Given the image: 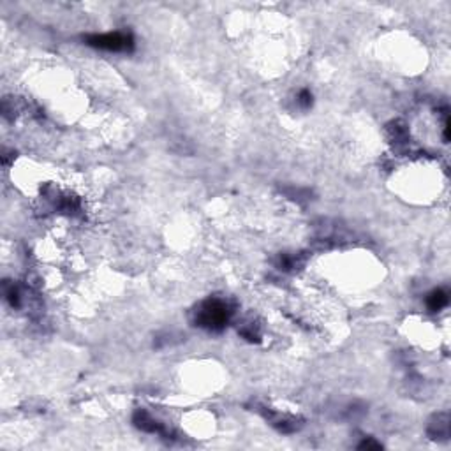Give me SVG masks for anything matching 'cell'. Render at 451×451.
I'll list each match as a JSON object with an SVG mask.
<instances>
[{
    "instance_id": "3957f363",
    "label": "cell",
    "mask_w": 451,
    "mask_h": 451,
    "mask_svg": "<svg viewBox=\"0 0 451 451\" xmlns=\"http://www.w3.org/2000/svg\"><path fill=\"white\" fill-rule=\"evenodd\" d=\"M446 305H448V293H446V291L437 289L428 296V307L432 310H441L442 307Z\"/></svg>"
},
{
    "instance_id": "277c9868",
    "label": "cell",
    "mask_w": 451,
    "mask_h": 451,
    "mask_svg": "<svg viewBox=\"0 0 451 451\" xmlns=\"http://www.w3.org/2000/svg\"><path fill=\"white\" fill-rule=\"evenodd\" d=\"M298 102L303 106V108H309L310 104H312V94H310L309 90H302L300 95H298Z\"/></svg>"
},
{
    "instance_id": "5b68a950",
    "label": "cell",
    "mask_w": 451,
    "mask_h": 451,
    "mask_svg": "<svg viewBox=\"0 0 451 451\" xmlns=\"http://www.w3.org/2000/svg\"><path fill=\"white\" fill-rule=\"evenodd\" d=\"M360 448H376V449H379V448H381V444L372 442V441H365V442H361V444H360Z\"/></svg>"
},
{
    "instance_id": "6da1fadb",
    "label": "cell",
    "mask_w": 451,
    "mask_h": 451,
    "mask_svg": "<svg viewBox=\"0 0 451 451\" xmlns=\"http://www.w3.org/2000/svg\"><path fill=\"white\" fill-rule=\"evenodd\" d=\"M229 305L224 300L213 298L203 302L201 307L196 310V323L208 330H222L229 319Z\"/></svg>"
},
{
    "instance_id": "7a4b0ae2",
    "label": "cell",
    "mask_w": 451,
    "mask_h": 451,
    "mask_svg": "<svg viewBox=\"0 0 451 451\" xmlns=\"http://www.w3.org/2000/svg\"><path fill=\"white\" fill-rule=\"evenodd\" d=\"M87 45L106 51H131L134 48V39L129 34L110 32V34L90 35V37H87Z\"/></svg>"
}]
</instances>
